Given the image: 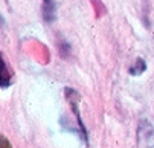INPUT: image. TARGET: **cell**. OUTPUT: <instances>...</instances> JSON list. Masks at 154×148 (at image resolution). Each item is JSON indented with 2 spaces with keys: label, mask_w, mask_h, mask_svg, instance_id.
Segmentation results:
<instances>
[{
  "label": "cell",
  "mask_w": 154,
  "mask_h": 148,
  "mask_svg": "<svg viewBox=\"0 0 154 148\" xmlns=\"http://www.w3.org/2000/svg\"><path fill=\"white\" fill-rule=\"evenodd\" d=\"M41 14L46 23H52L55 17H57V5L54 0H43V6H41Z\"/></svg>",
  "instance_id": "1"
},
{
  "label": "cell",
  "mask_w": 154,
  "mask_h": 148,
  "mask_svg": "<svg viewBox=\"0 0 154 148\" xmlns=\"http://www.w3.org/2000/svg\"><path fill=\"white\" fill-rule=\"evenodd\" d=\"M11 84V75H9V70L6 67V63L3 60V57L0 55V87L5 89V87H9Z\"/></svg>",
  "instance_id": "2"
},
{
  "label": "cell",
  "mask_w": 154,
  "mask_h": 148,
  "mask_svg": "<svg viewBox=\"0 0 154 148\" xmlns=\"http://www.w3.org/2000/svg\"><path fill=\"white\" fill-rule=\"evenodd\" d=\"M145 69H146L145 61H143L142 58H137L134 64L130 67V73H131V75H140L142 72H145Z\"/></svg>",
  "instance_id": "3"
},
{
  "label": "cell",
  "mask_w": 154,
  "mask_h": 148,
  "mask_svg": "<svg viewBox=\"0 0 154 148\" xmlns=\"http://www.w3.org/2000/svg\"><path fill=\"white\" fill-rule=\"evenodd\" d=\"M0 148H11V145H9L8 139H6V137H3V136H0Z\"/></svg>",
  "instance_id": "4"
}]
</instances>
